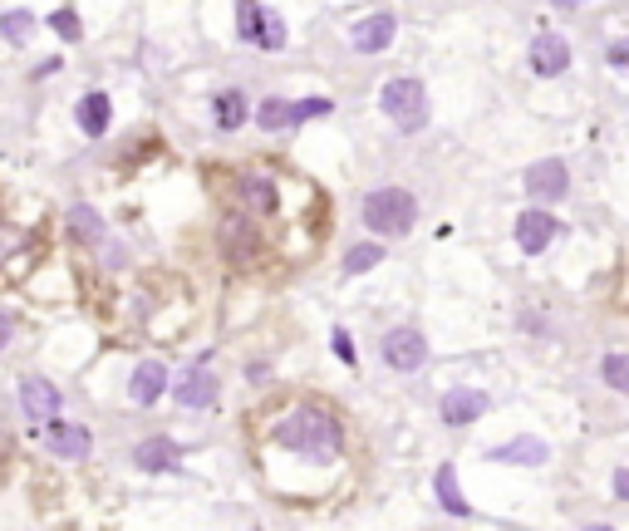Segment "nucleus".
<instances>
[{"label": "nucleus", "mask_w": 629, "mask_h": 531, "mask_svg": "<svg viewBox=\"0 0 629 531\" xmlns=\"http://www.w3.org/2000/svg\"><path fill=\"white\" fill-rule=\"evenodd\" d=\"M566 69H571V45H566L556 30H541V35L531 40V74L556 79V74H566Z\"/></svg>", "instance_id": "nucleus-7"}, {"label": "nucleus", "mask_w": 629, "mask_h": 531, "mask_svg": "<svg viewBox=\"0 0 629 531\" xmlns=\"http://www.w3.org/2000/svg\"><path fill=\"white\" fill-rule=\"evenodd\" d=\"M423 359H428V340H423L413 325H399V330H389V335H384V364H389V369L413 374Z\"/></svg>", "instance_id": "nucleus-6"}, {"label": "nucleus", "mask_w": 629, "mask_h": 531, "mask_svg": "<svg viewBox=\"0 0 629 531\" xmlns=\"http://www.w3.org/2000/svg\"><path fill=\"white\" fill-rule=\"evenodd\" d=\"M492 458H497V463H546L551 453H546L541 438H516V443H507V448H497Z\"/></svg>", "instance_id": "nucleus-20"}, {"label": "nucleus", "mask_w": 629, "mask_h": 531, "mask_svg": "<svg viewBox=\"0 0 629 531\" xmlns=\"http://www.w3.org/2000/svg\"><path fill=\"white\" fill-rule=\"evenodd\" d=\"M69 232L79 236V241H99V236H104V222H99L94 207H74V212H69Z\"/></svg>", "instance_id": "nucleus-23"}, {"label": "nucleus", "mask_w": 629, "mask_h": 531, "mask_svg": "<svg viewBox=\"0 0 629 531\" xmlns=\"http://www.w3.org/2000/svg\"><path fill=\"white\" fill-rule=\"evenodd\" d=\"M320 114H335V104L330 99H300L295 104V118H320Z\"/></svg>", "instance_id": "nucleus-29"}, {"label": "nucleus", "mask_w": 629, "mask_h": 531, "mask_svg": "<svg viewBox=\"0 0 629 531\" xmlns=\"http://www.w3.org/2000/svg\"><path fill=\"white\" fill-rule=\"evenodd\" d=\"M379 104H384V114L394 118L399 133H418L428 123V94H423L418 79H389L384 94H379Z\"/></svg>", "instance_id": "nucleus-4"}, {"label": "nucleus", "mask_w": 629, "mask_h": 531, "mask_svg": "<svg viewBox=\"0 0 629 531\" xmlns=\"http://www.w3.org/2000/svg\"><path fill=\"white\" fill-rule=\"evenodd\" d=\"M438 502H443V512H453V517H467L472 507H467V497H462L458 477H453V463L448 468H438Z\"/></svg>", "instance_id": "nucleus-21"}, {"label": "nucleus", "mask_w": 629, "mask_h": 531, "mask_svg": "<svg viewBox=\"0 0 629 531\" xmlns=\"http://www.w3.org/2000/svg\"><path fill=\"white\" fill-rule=\"evenodd\" d=\"M276 443L286 453H295V458L325 463V458H335L344 448V428H340V418L330 409H320V404H295L276 423Z\"/></svg>", "instance_id": "nucleus-1"}, {"label": "nucleus", "mask_w": 629, "mask_h": 531, "mask_svg": "<svg viewBox=\"0 0 629 531\" xmlns=\"http://www.w3.org/2000/svg\"><path fill=\"white\" fill-rule=\"evenodd\" d=\"M15 251H30V236L25 232H15V227H0V266H20V256Z\"/></svg>", "instance_id": "nucleus-28"}, {"label": "nucleus", "mask_w": 629, "mask_h": 531, "mask_svg": "<svg viewBox=\"0 0 629 531\" xmlns=\"http://www.w3.org/2000/svg\"><path fill=\"white\" fill-rule=\"evenodd\" d=\"M389 40H394V15L389 10H379V15L354 25V50L359 55H379V50H389Z\"/></svg>", "instance_id": "nucleus-11"}, {"label": "nucleus", "mask_w": 629, "mask_h": 531, "mask_svg": "<svg viewBox=\"0 0 629 531\" xmlns=\"http://www.w3.org/2000/svg\"><path fill=\"white\" fill-rule=\"evenodd\" d=\"M256 123L276 133V128H286V123H295V104H286V99H266V104L256 109Z\"/></svg>", "instance_id": "nucleus-24"}, {"label": "nucleus", "mask_w": 629, "mask_h": 531, "mask_svg": "<svg viewBox=\"0 0 629 531\" xmlns=\"http://www.w3.org/2000/svg\"><path fill=\"white\" fill-rule=\"evenodd\" d=\"M615 492H620V497L629 502V468H620V472H615Z\"/></svg>", "instance_id": "nucleus-33"}, {"label": "nucleus", "mask_w": 629, "mask_h": 531, "mask_svg": "<svg viewBox=\"0 0 629 531\" xmlns=\"http://www.w3.org/2000/svg\"><path fill=\"white\" fill-rule=\"evenodd\" d=\"M50 25H55L59 40H69V45L84 40V25H79V10H74V5H59L55 15H50Z\"/></svg>", "instance_id": "nucleus-27"}, {"label": "nucleus", "mask_w": 629, "mask_h": 531, "mask_svg": "<svg viewBox=\"0 0 629 531\" xmlns=\"http://www.w3.org/2000/svg\"><path fill=\"white\" fill-rule=\"evenodd\" d=\"M556 232H561V222H556L551 212H521V217H516V241H521L526 256H541Z\"/></svg>", "instance_id": "nucleus-9"}, {"label": "nucleus", "mask_w": 629, "mask_h": 531, "mask_svg": "<svg viewBox=\"0 0 629 531\" xmlns=\"http://www.w3.org/2000/svg\"><path fill=\"white\" fill-rule=\"evenodd\" d=\"M482 413H487V394H482V389H453V394L443 399V423H453V428L482 418Z\"/></svg>", "instance_id": "nucleus-16"}, {"label": "nucleus", "mask_w": 629, "mask_h": 531, "mask_svg": "<svg viewBox=\"0 0 629 531\" xmlns=\"http://www.w3.org/2000/svg\"><path fill=\"white\" fill-rule=\"evenodd\" d=\"M335 354H340L344 364H354V350H349V335H344V330H335Z\"/></svg>", "instance_id": "nucleus-31"}, {"label": "nucleus", "mask_w": 629, "mask_h": 531, "mask_svg": "<svg viewBox=\"0 0 629 531\" xmlns=\"http://www.w3.org/2000/svg\"><path fill=\"white\" fill-rule=\"evenodd\" d=\"M413 217H418V202H413V192H403V187H379V192L364 197V227H369V232L403 236L413 227Z\"/></svg>", "instance_id": "nucleus-3"}, {"label": "nucleus", "mask_w": 629, "mask_h": 531, "mask_svg": "<svg viewBox=\"0 0 629 531\" xmlns=\"http://www.w3.org/2000/svg\"><path fill=\"white\" fill-rule=\"evenodd\" d=\"M231 197H236V212L261 227V222H271L281 212V177L266 173V168H246L231 182Z\"/></svg>", "instance_id": "nucleus-2"}, {"label": "nucleus", "mask_w": 629, "mask_h": 531, "mask_svg": "<svg viewBox=\"0 0 629 531\" xmlns=\"http://www.w3.org/2000/svg\"><path fill=\"white\" fill-rule=\"evenodd\" d=\"M177 404H187V409H212V404H217V374H207V369L182 374V379H177Z\"/></svg>", "instance_id": "nucleus-14"}, {"label": "nucleus", "mask_w": 629, "mask_h": 531, "mask_svg": "<svg viewBox=\"0 0 629 531\" xmlns=\"http://www.w3.org/2000/svg\"><path fill=\"white\" fill-rule=\"evenodd\" d=\"M600 374H605L610 389L629 394V354H605V359H600Z\"/></svg>", "instance_id": "nucleus-26"}, {"label": "nucleus", "mask_w": 629, "mask_h": 531, "mask_svg": "<svg viewBox=\"0 0 629 531\" xmlns=\"http://www.w3.org/2000/svg\"><path fill=\"white\" fill-rule=\"evenodd\" d=\"M585 531H615V527H585Z\"/></svg>", "instance_id": "nucleus-34"}, {"label": "nucleus", "mask_w": 629, "mask_h": 531, "mask_svg": "<svg viewBox=\"0 0 629 531\" xmlns=\"http://www.w3.org/2000/svg\"><path fill=\"white\" fill-rule=\"evenodd\" d=\"M610 64H615V69H625V74H629V40H620V45H610Z\"/></svg>", "instance_id": "nucleus-30"}, {"label": "nucleus", "mask_w": 629, "mask_h": 531, "mask_svg": "<svg viewBox=\"0 0 629 531\" xmlns=\"http://www.w3.org/2000/svg\"><path fill=\"white\" fill-rule=\"evenodd\" d=\"M10 335H15V320H10V315H5V310H0V350H5V345H10Z\"/></svg>", "instance_id": "nucleus-32"}, {"label": "nucleus", "mask_w": 629, "mask_h": 531, "mask_svg": "<svg viewBox=\"0 0 629 531\" xmlns=\"http://www.w3.org/2000/svg\"><path fill=\"white\" fill-rule=\"evenodd\" d=\"M236 30H241V40L246 45H261V50H281L286 45V25H281V15L276 10H266V5H236Z\"/></svg>", "instance_id": "nucleus-5"}, {"label": "nucleus", "mask_w": 629, "mask_h": 531, "mask_svg": "<svg viewBox=\"0 0 629 531\" xmlns=\"http://www.w3.org/2000/svg\"><path fill=\"white\" fill-rule=\"evenodd\" d=\"M20 409L30 418H55L59 413V389L50 379H25L20 384Z\"/></svg>", "instance_id": "nucleus-15"}, {"label": "nucleus", "mask_w": 629, "mask_h": 531, "mask_svg": "<svg viewBox=\"0 0 629 531\" xmlns=\"http://www.w3.org/2000/svg\"><path fill=\"white\" fill-rule=\"evenodd\" d=\"M133 463L143 472H172L177 468V443L172 438H148V443H138Z\"/></svg>", "instance_id": "nucleus-17"}, {"label": "nucleus", "mask_w": 629, "mask_h": 531, "mask_svg": "<svg viewBox=\"0 0 629 531\" xmlns=\"http://www.w3.org/2000/svg\"><path fill=\"white\" fill-rule=\"evenodd\" d=\"M163 389H168V369H163L158 359H143V364L133 369V389H128V394H133V404H143V409H148V404H158V399H163Z\"/></svg>", "instance_id": "nucleus-13"}, {"label": "nucleus", "mask_w": 629, "mask_h": 531, "mask_svg": "<svg viewBox=\"0 0 629 531\" xmlns=\"http://www.w3.org/2000/svg\"><path fill=\"white\" fill-rule=\"evenodd\" d=\"M246 114H251V109H246V99H241V94H236V89H227V94H217V99H212V118H217V128H241V123H246Z\"/></svg>", "instance_id": "nucleus-19"}, {"label": "nucleus", "mask_w": 629, "mask_h": 531, "mask_svg": "<svg viewBox=\"0 0 629 531\" xmlns=\"http://www.w3.org/2000/svg\"><path fill=\"white\" fill-rule=\"evenodd\" d=\"M45 438H50V453H55V458H84V453H89V428H79V423L50 418Z\"/></svg>", "instance_id": "nucleus-12"}, {"label": "nucleus", "mask_w": 629, "mask_h": 531, "mask_svg": "<svg viewBox=\"0 0 629 531\" xmlns=\"http://www.w3.org/2000/svg\"><path fill=\"white\" fill-rule=\"evenodd\" d=\"M379 261H384V246H379V241H364V246H354V251L344 256V271H349V276H364V271H374Z\"/></svg>", "instance_id": "nucleus-22"}, {"label": "nucleus", "mask_w": 629, "mask_h": 531, "mask_svg": "<svg viewBox=\"0 0 629 531\" xmlns=\"http://www.w3.org/2000/svg\"><path fill=\"white\" fill-rule=\"evenodd\" d=\"M222 246H227L236 261H251L256 251H261V227L251 222V217H241V212H231L227 222H222Z\"/></svg>", "instance_id": "nucleus-10"}, {"label": "nucleus", "mask_w": 629, "mask_h": 531, "mask_svg": "<svg viewBox=\"0 0 629 531\" xmlns=\"http://www.w3.org/2000/svg\"><path fill=\"white\" fill-rule=\"evenodd\" d=\"M526 192L541 197V202L566 197V192H571V173H566V163H561V158H541V163H531V168H526Z\"/></svg>", "instance_id": "nucleus-8"}, {"label": "nucleus", "mask_w": 629, "mask_h": 531, "mask_svg": "<svg viewBox=\"0 0 629 531\" xmlns=\"http://www.w3.org/2000/svg\"><path fill=\"white\" fill-rule=\"evenodd\" d=\"M30 25H35V15H30V10H5V15H0V35H5L10 45H25Z\"/></svg>", "instance_id": "nucleus-25"}, {"label": "nucleus", "mask_w": 629, "mask_h": 531, "mask_svg": "<svg viewBox=\"0 0 629 531\" xmlns=\"http://www.w3.org/2000/svg\"><path fill=\"white\" fill-rule=\"evenodd\" d=\"M79 128H84L89 138H99V133L109 128V94H84V99H79Z\"/></svg>", "instance_id": "nucleus-18"}]
</instances>
